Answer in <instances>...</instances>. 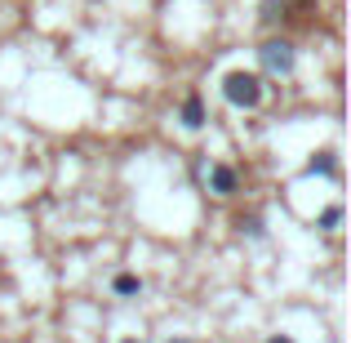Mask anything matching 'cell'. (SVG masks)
Returning <instances> with one entry per match:
<instances>
[{"label": "cell", "mask_w": 351, "mask_h": 343, "mask_svg": "<svg viewBox=\"0 0 351 343\" xmlns=\"http://www.w3.org/2000/svg\"><path fill=\"white\" fill-rule=\"evenodd\" d=\"M223 98L240 112H254L263 107V76L258 71H227L223 76Z\"/></svg>", "instance_id": "6da1fadb"}, {"label": "cell", "mask_w": 351, "mask_h": 343, "mask_svg": "<svg viewBox=\"0 0 351 343\" xmlns=\"http://www.w3.org/2000/svg\"><path fill=\"white\" fill-rule=\"evenodd\" d=\"M258 63H263L267 76H293L298 49H293V41H285V36H267V41L258 45Z\"/></svg>", "instance_id": "7a4b0ae2"}, {"label": "cell", "mask_w": 351, "mask_h": 343, "mask_svg": "<svg viewBox=\"0 0 351 343\" xmlns=\"http://www.w3.org/2000/svg\"><path fill=\"white\" fill-rule=\"evenodd\" d=\"M205 183H209V192H214V197H236V192H240V174L232 170V165H209V170H205Z\"/></svg>", "instance_id": "3957f363"}, {"label": "cell", "mask_w": 351, "mask_h": 343, "mask_svg": "<svg viewBox=\"0 0 351 343\" xmlns=\"http://www.w3.org/2000/svg\"><path fill=\"white\" fill-rule=\"evenodd\" d=\"M178 120H182V129H205V120H209L205 98H200V94H187V98H182V107H178Z\"/></svg>", "instance_id": "277c9868"}, {"label": "cell", "mask_w": 351, "mask_h": 343, "mask_svg": "<svg viewBox=\"0 0 351 343\" xmlns=\"http://www.w3.org/2000/svg\"><path fill=\"white\" fill-rule=\"evenodd\" d=\"M307 174H311V179H334V174H338L334 152H316V156L307 161Z\"/></svg>", "instance_id": "5b68a950"}, {"label": "cell", "mask_w": 351, "mask_h": 343, "mask_svg": "<svg viewBox=\"0 0 351 343\" xmlns=\"http://www.w3.org/2000/svg\"><path fill=\"white\" fill-rule=\"evenodd\" d=\"M112 294H120V299H134V294H143V276H134V272H120L116 281H112Z\"/></svg>", "instance_id": "8992f818"}, {"label": "cell", "mask_w": 351, "mask_h": 343, "mask_svg": "<svg viewBox=\"0 0 351 343\" xmlns=\"http://www.w3.org/2000/svg\"><path fill=\"white\" fill-rule=\"evenodd\" d=\"M338 223H343V206L320 210V219H316V228H320V232H338Z\"/></svg>", "instance_id": "52a82bcc"}, {"label": "cell", "mask_w": 351, "mask_h": 343, "mask_svg": "<svg viewBox=\"0 0 351 343\" xmlns=\"http://www.w3.org/2000/svg\"><path fill=\"white\" fill-rule=\"evenodd\" d=\"M236 228H240V236H254V241H258V236L267 232V228H263V219H258V214H240V219H236Z\"/></svg>", "instance_id": "ba28073f"}, {"label": "cell", "mask_w": 351, "mask_h": 343, "mask_svg": "<svg viewBox=\"0 0 351 343\" xmlns=\"http://www.w3.org/2000/svg\"><path fill=\"white\" fill-rule=\"evenodd\" d=\"M285 14H289V9H285V0H263V23L267 27H276Z\"/></svg>", "instance_id": "9c48e42d"}, {"label": "cell", "mask_w": 351, "mask_h": 343, "mask_svg": "<svg viewBox=\"0 0 351 343\" xmlns=\"http://www.w3.org/2000/svg\"><path fill=\"white\" fill-rule=\"evenodd\" d=\"M267 343H293V339H285V335H271V339H267Z\"/></svg>", "instance_id": "30bf717a"}, {"label": "cell", "mask_w": 351, "mask_h": 343, "mask_svg": "<svg viewBox=\"0 0 351 343\" xmlns=\"http://www.w3.org/2000/svg\"><path fill=\"white\" fill-rule=\"evenodd\" d=\"M120 343H143V339H120Z\"/></svg>", "instance_id": "8fae6325"}, {"label": "cell", "mask_w": 351, "mask_h": 343, "mask_svg": "<svg viewBox=\"0 0 351 343\" xmlns=\"http://www.w3.org/2000/svg\"><path fill=\"white\" fill-rule=\"evenodd\" d=\"M298 5H311V0H298Z\"/></svg>", "instance_id": "7c38bea8"}, {"label": "cell", "mask_w": 351, "mask_h": 343, "mask_svg": "<svg viewBox=\"0 0 351 343\" xmlns=\"http://www.w3.org/2000/svg\"><path fill=\"white\" fill-rule=\"evenodd\" d=\"M173 343H187V339H173Z\"/></svg>", "instance_id": "4fadbf2b"}]
</instances>
